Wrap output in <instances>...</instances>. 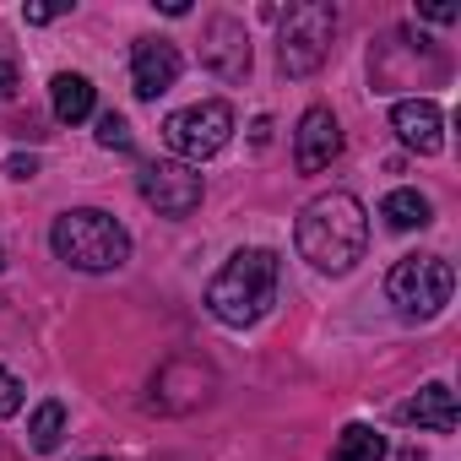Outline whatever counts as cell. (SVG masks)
<instances>
[{
  "instance_id": "6da1fadb",
  "label": "cell",
  "mask_w": 461,
  "mask_h": 461,
  "mask_svg": "<svg viewBox=\"0 0 461 461\" xmlns=\"http://www.w3.org/2000/svg\"><path fill=\"white\" fill-rule=\"evenodd\" d=\"M294 245H299V256H304L315 272H326V277L353 272V267L364 261V250H369V212H364V201L348 195V190L315 195V201L299 212V222H294Z\"/></svg>"
},
{
  "instance_id": "7a4b0ae2",
  "label": "cell",
  "mask_w": 461,
  "mask_h": 461,
  "mask_svg": "<svg viewBox=\"0 0 461 461\" xmlns=\"http://www.w3.org/2000/svg\"><path fill=\"white\" fill-rule=\"evenodd\" d=\"M277 256L267 245H250V250H234L228 267L206 283V310L222 321V326H256L272 304H277Z\"/></svg>"
},
{
  "instance_id": "3957f363",
  "label": "cell",
  "mask_w": 461,
  "mask_h": 461,
  "mask_svg": "<svg viewBox=\"0 0 461 461\" xmlns=\"http://www.w3.org/2000/svg\"><path fill=\"white\" fill-rule=\"evenodd\" d=\"M50 245L66 267L77 272H120L131 261V234H125V222L98 212V206H71L55 217L50 228Z\"/></svg>"
},
{
  "instance_id": "277c9868",
  "label": "cell",
  "mask_w": 461,
  "mask_h": 461,
  "mask_svg": "<svg viewBox=\"0 0 461 461\" xmlns=\"http://www.w3.org/2000/svg\"><path fill=\"white\" fill-rule=\"evenodd\" d=\"M337 39V6L331 0H294L277 17V66L288 77H315Z\"/></svg>"
},
{
  "instance_id": "5b68a950",
  "label": "cell",
  "mask_w": 461,
  "mask_h": 461,
  "mask_svg": "<svg viewBox=\"0 0 461 461\" xmlns=\"http://www.w3.org/2000/svg\"><path fill=\"white\" fill-rule=\"evenodd\" d=\"M456 294V272L445 256H402L385 277V299L407 321H434Z\"/></svg>"
},
{
  "instance_id": "8992f818",
  "label": "cell",
  "mask_w": 461,
  "mask_h": 461,
  "mask_svg": "<svg viewBox=\"0 0 461 461\" xmlns=\"http://www.w3.org/2000/svg\"><path fill=\"white\" fill-rule=\"evenodd\" d=\"M163 141L174 147L179 163L195 168V163L217 158L228 141H234V109H228L222 98H201V104H190V109L163 120Z\"/></svg>"
},
{
  "instance_id": "52a82bcc",
  "label": "cell",
  "mask_w": 461,
  "mask_h": 461,
  "mask_svg": "<svg viewBox=\"0 0 461 461\" xmlns=\"http://www.w3.org/2000/svg\"><path fill=\"white\" fill-rule=\"evenodd\" d=\"M136 190H141V201L158 212V217H190L195 206H201V174L190 168V163H179V158H163V163H147L141 168V179H136Z\"/></svg>"
},
{
  "instance_id": "ba28073f",
  "label": "cell",
  "mask_w": 461,
  "mask_h": 461,
  "mask_svg": "<svg viewBox=\"0 0 461 461\" xmlns=\"http://www.w3.org/2000/svg\"><path fill=\"white\" fill-rule=\"evenodd\" d=\"M201 66L222 82H245L250 77V33L240 17L217 12L206 28H201Z\"/></svg>"
},
{
  "instance_id": "9c48e42d",
  "label": "cell",
  "mask_w": 461,
  "mask_h": 461,
  "mask_svg": "<svg viewBox=\"0 0 461 461\" xmlns=\"http://www.w3.org/2000/svg\"><path fill=\"white\" fill-rule=\"evenodd\" d=\"M179 50L168 44V39H136V50H131V87H136V98H163L174 82H179Z\"/></svg>"
},
{
  "instance_id": "30bf717a",
  "label": "cell",
  "mask_w": 461,
  "mask_h": 461,
  "mask_svg": "<svg viewBox=\"0 0 461 461\" xmlns=\"http://www.w3.org/2000/svg\"><path fill=\"white\" fill-rule=\"evenodd\" d=\"M342 152V125H337V114L331 109H304V120H299V131H294V163H299V174H321V168H331V158Z\"/></svg>"
},
{
  "instance_id": "8fae6325",
  "label": "cell",
  "mask_w": 461,
  "mask_h": 461,
  "mask_svg": "<svg viewBox=\"0 0 461 461\" xmlns=\"http://www.w3.org/2000/svg\"><path fill=\"white\" fill-rule=\"evenodd\" d=\"M391 131L418 158H434L445 147V114H439L434 98H402V104H391Z\"/></svg>"
},
{
  "instance_id": "7c38bea8",
  "label": "cell",
  "mask_w": 461,
  "mask_h": 461,
  "mask_svg": "<svg viewBox=\"0 0 461 461\" xmlns=\"http://www.w3.org/2000/svg\"><path fill=\"white\" fill-rule=\"evenodd\" d=\"M402 423H418V429H434V434H450L461 423V407H456V391L445 380H429L412 402H402Z\"/></svg>"
},
{
  "instance_id": "4fadbf2b",
  "label": "cell",
  "mask_w": 461,
  "mask_h": 461,
  "mask_svg": "<svg viewBox=\"0 0 461 461\" xmlns=\"http://www.w3.org/2000/svg\"><path fill=\"white\" fill-rule=\"evenodd\" d=\"M50 104H55V120H60V125H82V120L93 114V82L77 77V71H60V77L50 82Z\"/></svg>"
},
{
  "instance_id": "5bb4252c",
  "label": "cell",
  "mask_w": 461,
  "mask_h": 461,
  "mask_svg": "<svg viewBox=\"0 0 461 461\" xmlns=\"http://www.w3.org/2000/svg\"><path fill=\"white\" fill-rule=\"evenodd\" d=\"M380 217L396 228V234H412V228H429L434 222V206H429V195H418V190H391L385 201H380Z\"/></svg>"
},
{
  "instance_id": "9a60e30c",
  "label": "cell",
  "mask_w": 461,
  "mask_h": 461,
  "mask_svg": "<svg viewBox=\"0 0 461 461\" xmlns=\"http://www.w3.org/2000/svg\"><path fill=\"white\" fill-rule=\"evenodd\" d=\"M331 461H385V434L369 423H348L331 445Z\"/></svg>"
},
{
  "instance_id": "2e32d148",
  "label": "cell",
  "mask_w": 461,
  "mask_h": 461,
  "mask_svg": "<svg viewBox=\"0 0 461 461\" xmlns=\"http://www.w3.org/2000/svg\"><path fill=\"white\" fill-rule=\"evenodd\" d=\"M28 439H33V450L39 456H50V450H60V439H66V402H39L33 407V418H28Z\"/></svg>"
},
{
  "instance_id": "e0dca14e",
  "label": "cell",
  "mask_w": 461,
  "mask_h": 461,
  "mask_svg": "<svg viewBox=\"0 0 461 461\" xmlns=\"http://www.w3.org/2000/svg\"><path fill=\"white\" fill-rule=\"evenodd\" d=\"M131 125H125V114H98V147H109V152H131Z\"/></svg>"
},
{
  "instance_id": "ac0fdd59",
  "label": "cell",
  "mask_w": 461,
  "mask_h": 461,
  "mask_svg": "<svg viewBox=\"0 0 461 461\" xmlns=\"http://www.w3.org/2000/svg\"><path fill=\"white\" fill-rule=\"evenodd\" d=\"M12 412H23V380L12 369H0V418H12Z\"/></svg>"
},
{
  "instance_id": "d6986e66",
  "label": "cell",
  "mask_w": 461,
  "mask_h": 461,
  "mask_svg": "<svg viewBox=\"0 0 461 461\" xmlns=\"http://www.w3.org/2000/svg\"><path fill=\"white\" fill-rule=\"evenodd\" d=\"M71 6H23V17L33 23V28H44V23H55V17H66Z\"/></svg>"
},
{
  "instance_id": "ffe728a7",
  "label": "cell",
  "mask_w": 461,
  "mask_h": 461,
  "mask_svg": "<svg viewBox=\"0 0 461 461\" xmlns=\"http://www.w3.org/2000/svg\"><path fill=\"white\" fill-rule=\"evenodd\" d=\"M6 174H12V179H33V174H39V158L17 152V158H6Z\"/></svg>"
},
{
  "instance_id": "44dd1931",
  "label": "cell",
  "mask_w": 461,
  "mask_h": 461,
  "mask_svg": "<svg viewBox=\"0 0 461 461\" xmlns=\"http://www.w3.org/2000/svg\"><path fill=\"white\" fill-rule=\"evenodd\" d=\"M12 93H17V66L0 60V98H12Z\"/></svg>"
},
{
  "instance_id": "7402d4cb",
  "label": "cell",
  "mask_w": 461,
  "mask_h": 461,
  "mask_svg": "<svg viewBox=\"0 0 461 461\" xmlns=\"http://www.w3.org/2000/svg\"><path fill=\"white\" fill-rule=\"evenodd\" d=\"M418 17H429V23H456L461 12H456V6H418Z\"/></svg>"
},
{
  "instance_id": "603a6c76",
  "label": "cell",
  "mask_w": 461,
  "mask_h": 461,
  "mask_svg": "<svg viewBox=\"0 0 461 461\" xmlns=\"http://www.w3.org/2000/svg\"><path fill=\"white\" fill-rule=\"evenodd\" d=\"M163 17H190V0H158Z\"/></svg>"
},
{
  "instance_id": "cb8c5ba5",
  "label": "cell",
  "mask_w": 461,
  "mask_h": 461,
  "mask_svg": "<svg viewBox=\"0 0 461 461\" xmlns=\"http://www.w3.org/2000/svg\"><path fill=\"white\" fill-rule=\"evenodd\" d=\"M0 267H6V250H0Z\"/></svg>"
},
{
  "instance_id": "d4e9b609",
  "label": "cell",
  "mask_w": 461,
  "mask_h": 461,
  "mask_svg": "<svg viewBox=\"0 0 461 461\" xmlns=\"http://www.w3.org/2000/svg\"><path fill=\"white\" fill-rule=\"evenodd\" d=\"M93 461H109V456H93Z\"/></svg>"
}]
</instances>
